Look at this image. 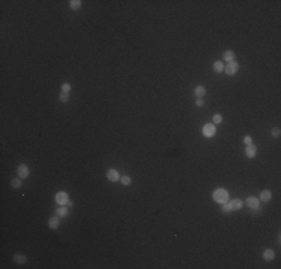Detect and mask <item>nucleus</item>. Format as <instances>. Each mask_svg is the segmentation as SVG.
Instances as JSON below:
<instances>
[{
	"label": "nucleus",
	"mask_w": 281,
	"mask_h": 269,
	"mask_svg": "<svg viewBox=\"0 0 281 269\" xmlns=\"http://www.w3.org/2000/svg\"><path fill=\"white\" fill-rule=\"evenodd\" d=\"M58 99H60V102H63V103H66V102L69 100V94H67V93H61V94L58 96Z\"/></svg>",
	"instance_id": "obj_23"
},
{
	"label": "nucleus",
	"mask_w": 281,
	"mask_h": 269,
	"mask_svg": "<svg viewBox=\"0 0 281 269\" xmlns=\"http://www.w3.org/2000/svg\"><path fill=\"white\" fill-rule=\"evenodd\" d=\"M245 203H247L248 208H257V206H260V200L257 197H248Z\"/></svg>",
	"instance_id": "obj_8"
},
{
	"label": "nucleus",
	"mask_w": 281,
	"mask_h": 269,
	"mask_svg": "<svg viewBox=\"0 0 281 269\" xmlns=\"http://www.w3.org/2000/svg\"><path fill=\"white\" fill-rule=\"evenodd\" d=\"M205 93H206V90H205L203 85H198V87L195 88V94H196V97H203Z\"/></svg>",
	"instance_id": "obj_15"
},
{
	"label": "nucleus",
	"mask_w": 281,
	"mask_h": 269,
	"mask_svg": "<svg viewBox=\"0 0 281 269\" xmlns=\"http://www.w3.org/2000/svg\"><path fill=\"white\" fill-rule=\"evenodd\" d=\"M14 262H15L17 265H24V263L27 262V257H26L24 254H15V256H14Z\"/></svg>",
	"instance_id": "obj_12"
},
{
	"label": "nucleus",
	"mask_w": 281,
	"mask_h": 269,
	"mask_svg": "<svg viewBox=\"0 0 281 269\" xmlns=\"http://www.w3.org/2000/svg\"><path fill=\"white\" fill-rule=\"evenodd\" d=\"M48 226H49V229L57 230V229L60 227V220H58V217H57V215L51 217V218H49V221H48Z\"/></svg>",
	"instance_id": "obj_7"
},
{
	"label": "nucleus",
	"mask_w": 281,
	"mask_h": 269,
	"mask_svg": "<svg viewBox=\"0 0 281 269\" xmlns=\"http://www.w3.org/2000/svg\"><path fill=\"white\" fill-rule=\"evenodd\" d=\"M212 199L218 203H224L229 200V192L226 189H217L215 192L212 193Z\"/></svg>",
	"instance_id": "obj_1"
},
{
	"label": "nucleus",
	"mask_w": 281,
	"mask_h": 269,
	"mask_svg": "<svg viewBox=\"0 0 281 269\" xmlns=\"http://www.w3.org/2000/svg\"><path fill=\"white\" fill-rule=\"evenodd\" d=\"M256 151H257V150H256V147H254L253 144H250V145H247V147H245V154H247V157H248V158L254 157V155H256Z\"/></svg>",
	"instance_id": "obj_9"
},
{
	"label": "nucleus",
	"mask_w": 281,
	"mask_h": 269,
	"mask_svg": "<svg viewBox=\"0 0 281 269\" xmlns=\"http://www.w3.org/2000/svg\"><path fill=\"white\" fill-rule=\"evenodd\" d=\"M238 70H239V64H238L235 60H233V61H230V63H227V66L224 67V72H226V75H229V77L235 75Z\"/></svg>",
	"instance_id": "obj_2"
},
{
	"label": "nucleus",
	"mask_w": 281,
	"mask_h": 269,
	"mask_svg": "<svg viewBox=\"0 0 281 269\" xmlns=\"http://www.w3.org/2000/svg\"><path fill=\"white\" fill-rule=\"evenodd\" d=\"M70 90H72V85L69 84V82H64L63 85H61V93H70Z\"/></svg>",
	"instance_id": "obj_21"
},
{
	"label": "nucleus",
	"mask_w": 281,
	"mask_h": 269,
	"mask_svg": "<svg viewBox=\"0 0 281 269\" xmlns=\"http://www.w3.org/2000/svg\"><path fill=\"white\" fill-rule=\"evenodd\" d=\"M214 70H215L217 74L223 72V70H224V63H223V61H215V63H214Z\"/></svg>",
	"instance_id": "obj_19"
},
{
	"label": "nucleus",
	"mask_w": 281,
	"mask_h": 269,
	"mask_svg": "<svg viewBox=\"0 0 281 269\" xmlns=\"http://www.w3.org/2000/svg\"><path fill=\"white\" fill-rule=\"evenodd\" d=\"M223 206H221V211L223 212H232V206H230V203L229 202H224V203H221Z\"/></svg>",
	"instance_id": "obj_22"
},
{
	"label": "nucleus",
	"mask_w": 281,
	"mask_h": 269,
	"mask_svg": "<svg viewBox=\"0 0 281 269\" xmlns=\"http://www.w3.org/2000/svg\"><path fill=\"white\" fill-rule=\"evenodd\" d=\"M263 259L268 260V262H271V260L275 259V253H274L272 250H265V251H263Z\"/></svg>",
	"instance_id": "obj_13"
},
{
	"label": "nucleus",
	"mask_w": 281,
	"mask_h": 269,
	"mask_svg": "<svg viewBox=\"0 0 281 269\" xmlns=\"http://www.w3.org/2000/svg\"><path fill=\"white\" fill-rule=\"evenodd\" d=\"M106 178H108L109 181L115 183V181H118V180H120V174H118V170H117V169H109V170L106 172Z\"/></svg>",
	"instance_id": "obj_6"
},
{
	"label": "nucleus",
	"mask_w": 281,
	"mask_h": 269,
	"mask_svg": "<svg viewBox=\"0 0 281 269\" xmlns=\"http://www.w3.org/2000/svg\"><path fill=\"white\" fill-rule=\"evenodd\" d=\"M21 181H23V180L18 177V178L12 180V181H11V184H12V187H14V189H20V187L23 186V183H21Z\"/></svg>",
	"instance_id": "obj_20"
},
{
	"label": "nucleus",
	"mask_w": 281,
	"mask_h": 269,
	"mask_svg": "<svg viewBox=\"0 0 281 269\" xmlns=\"http://www.w3.org/2000/svg\"><path fill=\"white\" fill-rule=\"evenodd\" d=\"M120 183L123 184V186H130L132 184V178L129 177V175H123V177H120Z\"/></svg>",
	"instance_id": "obj_18"
},
{
	"label": "nucleus",
	"mask_w": 281,
	"mask_h": 269,
	"mask_svg": "<svg viewBox=\"0 0 281 269\" xmlns=\"http://www.w3.org/2000/svg\"><path fill=\"white\" fill-rule=\"evenodd\" d=\"M69 6H70L73 11H78V9H81V6H82V2H81V0H70V2H69Z\"/></svg>",
	"instance_id": "obj_17"
},
{
	"label": "nucleus",
	"mask_w": 281,
	"mask_h": 269,
	"mask_svg": "<svg viewBox=\"0 0 281 269\" xmlns=\"http://www.w3.org/2000/svg\"><path fill=\"white\" fill-rule=\"evenodd\" d=\"M244 142H245L247 145H250V144H253V139H251V136H245V138H244Z\"/></svg>",
	"instance_id": "obj_28"
},
{
	"label": "nucleus",
	"mask_w": 281,
	"mask_h": 269,
	"mask_svg": "<svg viewBox=\"0 0 281 269\" xmlns=\"http://www.w3.org/2000/svg\"><path fill=\"white\" fill-rule=\"evenodd\" d=\"M202 132H203V136H206V138H212V136L215 135L217 130H215V126H214V124H205Z\"/></svg>",
	"instance_id": "obj_4"
},
{
	"label": "nucleus",
	"mask_w": 281,
	"mask_h": 269,
	"mask_svg": "<svg viewBox=\"0 0 281 269\" xmlns=\"http://www.w3.org/2000/svg\"><path fill=\"white\" fill-rule=\"evenodd\" d=\"M55 202L58 203V205H67V202H69V196H67V193L66 192H58L57 194H55Z\"/></svg>",
	"instance_id": "obj_3"
},
{
	"label": "nucleus",
	"mask_w": 281,
	"mask_h": 269,
	"mask_svg": "<svg viewBox=\"0 0 281 269\" xmlns=\"http://www.w3.org/2000/svg\"><path fill=\"white\" fill-rule=\"evenodd\" d=\"M67 214V206H64V205H61L60 208H57V211H55V215L57 217H64Z\"/></svg>",
	"instance_id": "obj_16"
},
{
	"label": "nucleus",
	"mask_w": 281,
	"mask_h": 269,
	"mask_svg": "<svg viewBox=\"0 0 281 269\" xmlns=\"http://www.w3.org/2000/svg\"><path fill=\"white\" fill-rule=\"evenodd\" d=\"M203 105H205V100L202 97H198L196 99V106H203Z\"/></svg>",
	"instance_id": "obj_27"
},
{
	"label": "nucleus",
	"mask_w": 281,
	"mask_h": 269,
	"mask_svg": "<svg viewBox=\"0 0 281 269\" xmlns=\"http://www.w3.org/2000/svg\"><path fill=\"white\" fill-rule=\"evenodd\" d=\"M230 206H232V211H239L242 208V200L241 199H233L232 202H229Z\"/></svg>",
	"instance_id": "obj_11"
},
{
	"label": "nucleus",
	"mask_w": 281,
	"mask_h": 269,
	"mask_svg": "<svg viewBox=\"0 0 281 269\" xmlns=\"http://www.w3.org/2000/svg\"><path fill=\"white\" fill-rule=\"evenodd\" d=\"M223 58H224V61H227V63L233 61V60H235V54H233V51H224Z\"/></svg>",
	"instance_id": "obj_14"
},
{
	"label": "nucleus",
	"mask_w": 281,
	"mask_h": 269,
	"mask_svg": "<svg viewBox=\"0 0 281 269\" xmlns=\"http://www.w3.org/2000/svg\"><path fill=\"white\" fill-rule=\"evenodd\" d=\"M260 212H262L260 206H257V208H251V214H253V215H257V214H260Z\"/></svg>",
	"instance_id": "obj_26"
},
{
	"label": "nucleus",
	"mask_w": 281,
	"mask_h": 269,
	"mask_svg": "<svg viewBox=\"0 0 281 269\" xmlns=\"http://www.w3.org/2000/svg\"><path fill=\"white\" fill-rule=\"evenodd\" d=\"M271 199H272V193L269 192V190L260 192V199H259V200H262V202H269Z\"/></svg>",
	"instance_id": "obj_10"
},
{
	"label": "nucleus",
	"mask_w": 281,
	"mask_h": 269,
	"mask_svg": "<svg viewBox=\"0 0 281 269\" xmlns=\"http://www.w3.org/2000/svg\"><path fill=\"white\" fill-rule=\"evenodd\" d=\"M271 135H272L274 138H280V129H278V127H274V129L271 130Z\"/></svg>",
	"instance_id": "obj_25"
},
{
	"label": "nucleus",
	"mask_w": 281,
	"mask_h": 269,
	"mask_svg": "<svg viewBox=\"0 0 281 269\" xmlns=\"http://www.w3.org/2000/svg\"><path fill=\"white\" fill-rule=\"evenodd\" d=\"M17 170H18V177H20L21 180H26V178L30 175V170H29V167H27L26 164H20V166L17 167Z\"/></svg>",
	"instance_id": "obj_5"
},
{
	"label": "nucleus",
	"mask_w": 281,
	"mask_h": 269,
	"mask_svg": "<svg viewBox=\"0 0 281 269\" xmlns=\"http://www.w3.org/2000/svg\"><path fill=\"white\" fill-rule=\"evenodd\" d=\"M212 121H214L215 124H220V123L223 121V115H221V114H217V115H214V118H212Z\"/></svg>",
	"instance_id": "obj_24"
}]
</instances>
